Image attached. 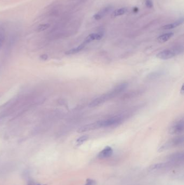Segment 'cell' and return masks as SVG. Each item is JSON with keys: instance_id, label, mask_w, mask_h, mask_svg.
Listing matches in <instances>:
<instances>
[{"instance_id": "6da1fadb", "label": "cell", "mask_w": 184, "mask_h": 185, "mask_svg": "<svg viewBox=\"0 0 184 185\" xmlns=\"http://www.w3.org/2000/svg\"><path fill=\"white\" fill-rule=\"evenodd\" d=\"M128 87L127 83H122L117 85L116 87H114L111 91L108 92L106 94H103L101 96H99L97 98H95L89 103V107L90 108L95 107L97 106L100 105L103 103H105L106 101L109 100L111 98L118 95L119 93L124 91Z\"/></svg>"}, {"instance_id": "7a4b0ae2", "label": "cell", "mask_w": 184, "mask_h": 185, "mask_svg": "<svg viewBox=\"0 0 184 185\" xmlns=\"http://www.w3.org/2000/svg\"><path fill=\"white\" fill-rule=\"evenodd\" d=\"M182 49L180 48H175L171 49H166L161 52H159L157 54V57L161 60H166L168 59H172L177 55L179 54L182 52Z\"/></svg>"}, {"instance_id": "3957f363", "label": "cell", "mask_w": 184, "mask_h": 185, "mask_svg": "<svg viewBox=\"0 0 184 185\" xmlns=\"http://www.w3.org/2000/svg\"><path fill=\"white\" fill-rule=\"evenodd\" d=\"M184 142V137L183 136H179L171 140L170 141L166 142L163 146H162L159 149V152H162L164 150H168L169 148L172 147L173 146H177L180 145Z\"/></svg>"}, {"instance_id": "277c9868", "label": "cell", "mask_w": 184, "mask_h": 185, "mask_svg": "<svg viewBox=\"0 0 184 185\" xmlns=\"http://www.w3.org/2000/svg\"><path fill=\"white\" fill-rule=\"evenodd\" d=\"M184 122L183 120H181L175 122L170 127L168 132L172 135H177L182 133L184 131Z\"/></svg>"}, {"instance_id": "5b68a950", "label": "cell", "mask_w": 184, "mask_h": 185, "mask_svg": "<svg viewBox=\"0 0 184 185\" xmlns=\"http://www.w3.org/2000/svg\"><path fill=\"white\" fill-rule=\"evenodd\" d=\"M122 121V118L120 117H114L100 121L102 127H107L118 124Z\"/></svg>"}, {"instance_id": "8992f818", "label": "cell", "mask_w": 184, "mask_h": 185, "mask_svg": "<svg viewBox=\"0 0 184 185\" xmlns=\"http://www.w3.org/2000/svg\"><path fill=\"white\" fill-rule=\"evenodd\" d=\"M100 128H102L101 124H100V121H97V122L92 123L90 124H86L85 126L81 127L78 130V133H84L86 131H91L95 129H99Z\"/></svg>"}, {"instance_id": "52a82bcc", "label": "cell", "mask_w": 184, "mask_h": 185, "mask_svg": "<svg viewBox=\"0 0 184 185\" xmlns=\"http://www.w3.org/2000/svg\"><path fill=\"white\" fill-rule=\"evenodd\" d=\"M112 7L111 6H107V7H104L99 11L98 13L95 14L93 15V18L95 19L96 20H99L100 19H102L103 17H105L107 14H109L110 12L112 10Z\"/></svg>"}, {"instance_id": "ba28073f", "label": "cell", "mask_w": 184, "mask_h": 185, "mask_svg": "<svg viewBox=\"0 0 184 185\" xmlns=\"http://www.w3.org/2000/svg\"><path fill=\"white\" fill-rule=\"evenodd\" d=\"M103 37V34L102 33H92L87 36V38L84 40V42L86 44H88L90 42H92L95 40H99Z\"/></svg>"}, {"instance_id": "9c48e42d", "label": "cell", "mask_w": 184, "mask_h": 185, "mask_svg": "<svg viewBox=\"0 0 184 185\" xmlns=\"http://www.w3.org/2000/svg\"><path fill=\"white\" fill-rule=\"evenodd\" d=\"M113 153V150L112 148L107 146L103 149L99 153L98 157L100 158H105V157H109Z\"/></svg>"}, {"instance_id": "30bf717a", "label": "cell", "mask_w": 184, "mask_h": 185, "mask_svg": "<svg viewBox=\"0 0 184 185\" xmlns=\"http://www.w3.org/2000/svg\"><path fill=\"white\" fill-rule=\"evenodd\" d=\"M86 45L87 44L84 41L82 44L79 45L78 47L69 50L68 51L65 53V54L67 55H74V54H77L84 49V47L86 46Z\"/></svg>"}, {"instance_id": "8fae6325", "label": "cell", "mask_w": 184, "mask_h": 185, "mask_svg": "<svg viewBox=\"0 0 184 185\" xmlns=\"http://www.w3.org/2000/svg\"><path fill=\"white\" fill-rule=\"evenodd\" d=\"M183 22H184L183 19H180L179 20L175 21L174 23L168 24L165 25L164 27H163V29L166 30V29H171L176 28V27L180 26L182 24Z\"/></svg>"}, {"instance_id": "7c38bea8", "label": "cell", "mask_w": 184, "mask_h": 185, "mask_svg": "<svg viewBox=\"0 0 184 185\" xmlns=\"http://www.w3.org/2000/svg\"><path fill=\"white\" fill-rule=\"evenodd\" d=\"M168 159L173 161H181L184 159V154L183 153H175L169 156Z\"/></svg>"}, {"instance_id": "4fadbf2b", "label": "cell", "mask_w": 184, "mask_h": 185, "mask_svg": "<svg viewBox=\"0 0 184 185\" xmlns=\"http://www.w3.org/2000/svg\"><path fill=\"white\" fill-rule=\"evenodd\" d=\"M173 35L174 34L173 33H165L164 34L159 36L158 38V41L161 43H164L172 38Z\"/></svg>"}, {"instance_id": "5bb4252c", "label": "cell", "mask_w": 184, "mask_h": 185, "mask_svg": "<svg viewBox=\"0 0 184 185\" xmlns=\"http://www.w3.org/2000/svg\"><path fill=\"white\" fill-rule=\"evenodd\" d=\"M128 8L126 7H124V8H121L118 9H117L114 11L113 14H112V16L114 17H119V16H121V15H123L124 14H126L128 12Z\"/></svg>"}, {"instance_id": "9a60e30c", "label": "cell", "mask_w": 184, "mask_h": 185, "mask_svg": "<svg viewBox=\"0 0 184 185\" xmlns=\"http://www.w3.org/2000/svg\"><path fill=\"white\" fill-rule=\"evenodd\" d=\"M166 166V164L165 163H158L152 165L149 167L150 171H154L157 169L163 168Z\"/></svg>"}, {"instance_id": "2e32d148", "label": "cell", "mask_w": 184, "mask_h": 185, "mask_svg": "<svg viewBox=\"0 0 184 185\" xmlns=\"http://www.w3.org/2000/svg\"><path fill=\"white\" fill-rule=\"evenodd\" d=\"M5 39V31L2 28H0V49H1L2 47Z\"/></svg>"}, {"instance_id": "e0dca14e", "label": "cell", "mask_w": 184, "mask_h": 185, "mask_svg": "<svg viewBox=\"0 0 184 185\" xmlns=\"http://www.w3.org/2000/svg\"><path fill=\"white\" fill-rule=\"evenodd\" d=\"M88 139H89V136H87V135H83L77 139L76 141V143L78 145H81L82 143H84V142L88 140Z\"/></svg>"}, {"instance_id": "ac0fdd59", "label": "cell", "mask_w": 184, "mask_h": 185, "mask_svg": "<svg viewBox=\"0 0 184 185\" xmlns=\"http://www.w3.org/2000/svg\"><path fill=\"white\" fill-rule=\"evenodd\" d=\"M49 27H50L49 24H41V25L38 26L37 31H45V30H46L48 28H49Z\"/></svg>"}, {"instance_id": "d6986e66", "label": "cell", "mask_w": 184, "mask_h": 185, "mask_svg": "<svg viewBox=\"0 0 184 185\" xmlns=\"http://www.w3.org/2000/svg\"><path fill=\"white\" fill-rule=\"evenodd\" d=\"M145 3L146 7L149 8H151L153 6L152 0H145Z\"/></svg>"}, {"instance_id": "ffe728a7", "label": "cell", "mask_w": 184, "mask_h": 185, "mask_svg": "<svg viewBox=\"0 0 184 185\" xmlns=\"http://www.w3.org/2000/svg\"><path fill=\"white\" fill-rule=\"evenodd\" d=\"M95 181L91 179H88L86 181V183L85 185H95Z\"/></svg>"}, {"instance_id": "44dd1931", "label": "cell", "mask_w": 184, "mask_h": 185, "mask_svg": "<svg viewBox=\"0 0 184 185\" xmlns=\"http://www.w3.org/2000/svg\"><path fill=\"white\" fill-rule=\"evenodd\" d=\"M41 59H43V60H46L48 58V56H47V55H42V56H41Z\"/></svg>"}, {"instance_id": "7402d4cb", "label": "cell", "mask_w": 184, "mask_h": 185, "mask_svg": "<svg viewBox=\"0 0 184 185\" xmlns=\"http://www.w3.org/2000/svg\"><path fill=\"white\" fill-rule=\"evenodd\" d=\"M180 92H181V93H182V94H184V85H182V88H181V90H180Z\"/></svg>"}]
</instances>
